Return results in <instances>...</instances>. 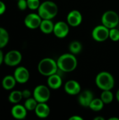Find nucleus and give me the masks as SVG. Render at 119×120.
Wrapping results in <instances>:
<instances>
[{"label": "nucleus", "mask_w": 119, "mask_h": 120, "mask_svg": "<svg viewBox=\"0 0 119 120\" xmlns=\"http://www.w3.org/2000/svg\"><path fill=\"white\" fill-rule=\"evenodd\" d=\"M77 59L74 54L72 53L61 55L57 60L58 69L65 72L74 71L77 67Z\"/></svg>", "instance_id": "f257e3e1"}, {"label": "nucleus", "mask_w": 119, "mask_h": 120, "mask_svg": "<svg viewBox=\"0 0 119 120\" xmlns=\"http://www.w3.org/2000/svg\"><path fill=\"white\" fill-rule=\"evenodd\" d=\"M58 13V7L57 4L52 1H45L42 2L38 8V14L42 19L51 20L57 15Z\"/></svg>", "instance_id": "f03ea898"}, {"label": "nucleus", "mask_w": 119, "mask_h": 120, "mask_svg": "<svg viewBox=\"0 0 119 120\" xmlns=\"http://www.w3.org/2000/svg\"><path fill=\"white\" fill-rule=\"evenodd\" d=\"M58 67L57 62L50 58H45L40 60L38 64L39 72L46 77H49L57 73Z\"/></svg>", "instance_id": "7ed1b4c3"}, {"label": "nucleus", "mask_w": 119, "mask_h": 120, "mask_svg": "<svg viewBox=\"0 0 119 120\" xmlns=\"http://www.w3.org/2000/svg\"><path fill=\"white\" fill-rule=\"evenodd\" d=\"M95 84L99 89L102 91L112 90L115 84L113 75L108 72H100L95 78Z\"/></svg>", "instance_id": "20e7f679"}, {"label": "nucleus", "mask_w": 119, "mask_h": 120, "mask_svg": "<svg viewBox=\"0 0 119 120\" xmlns=\"http://www.w3.org/2000/svg\"><path fill=\"white\" fill-rule=\"evenodd\" d=\"M102 23L109 29L116 27L119 23V14L114 11H107L102 16Z\"/></svg>", "instance_id": "39448f33"}, {"label": "nucleus", "mask_w": 119, "mask_h": 120, "mask_svg": "<svg viewBox=\"0 0 119 120\" xmlns=\"http://www.w3.org/2000/svg\"><path fill=\"white\" fill-rule=\"evenodd\" d=\"M33 97L38 103H46L50 97V91L46 85H38L33 91Z\"/></svg>", "instance_id": "423d86ee"}, {"label": "nucleus", "mask_w": 119, "mask_h": 120, "mask_svg": "<svg viewBox=\"0 0 119 120\" xmlns=\"http://www.w3.org/2000/svg\"><path fill=\"white\" fill-rule=\"evenodd\" d=\"M22 59L21 53L18 50H11L4 55V63L9 67H15L18 65Z\"/></svg>", "instance_id": "0eeeda50"}, {"label": "nucleus", "mask_w": 119, "mask_h": 120, "mask_svg": "<svg viewBox=\"0 0 119 120\" xmlns=\"http://www.w3.org/2000/svg\"><path fill=\"white\" fill-rule=\"evenodd\" d=\"M92 37L96 41H105L109 38V29L104 25H97L93 30Z\"/></svg>", "instance_id": "6e6552de"}, {"label": "nucleus", "mask_w": 119, "mask_h": 120, "mask_svg": "<svg viewBox=\"0 0 119 120\" xmlns=\"http://www.w3.org/2000/svg\"><path fill=\"white\" fill-rule=\"evenodd\" d=\"M42 18L38 13H29L27 15L24 19L25 25L27 28L32 30L39 27Z\"/></svg>", "instance_id": "1a4fd4ad"}, {"label": "nucleus", "mask_w": 119, "mask_h": 120, "mask_svg": "<svg viewBox=\"0 0 119 120\" xmlns=\"http://www.w3.org/2000/svg\"><path fill=\"white\" fill-rule=\"evenodd\" d=\"M69 32V24L64 21H58L54 25L53 33L58 38H65Z\"/></svg>", "instance_id": "9d476101"}, {"label": "nucleus", "mask_w": 119, "mask_h": 120, "mask_svg": "<svg viewBox=\"0 0 119 120\" xmlns=\"http://www.w3.org/2000/svg\"><path fill=\"white\" fill-rule=\"evenodd\" d=\"M13 76L18 83L25 84L28 82L29 79V72L26 68L23 66H20L15 70L13 72Z\"/></svg>", "instance_id": "9b49d317"}, {"label": "nucleus", "mask_w": 119, "mask_h": 120, "mask_svg": "<svg viewBox=\"0 0 119 120\" xmlns=\"http://www.w3.org/2000/svg\"><path fill=\"white\" fill-rule=\"evenodd\" d=\"M82 19L83 18L81 12L77 10L71 11L67 16V23L72 27H77L80 25L82 22Z\"/></svg>", "instance_id": "f8f14e48"}, {"label": "nucleus", "mask_w": 119, "mask_h": 120, "mask_svg": "<svg viewBox=\"0 0 119 120\" xmlns=\"http://www.w3.org/2000/svg\"><path fill=\"white\" fill-rule=\"evenodd\" d=\"M11 113L12 117L16 120H24L27 117V110L24 105L17 103L14 104V105L12 107Z\"/></svg>", "instance_id": "ddd939ff"}, {"label": "nucleus", "mask_w": 119, "mask_h": 120, "mask_svg": "<svg viewBox=\"0 0 119 120\" xmlns=\"http://www.w3.org/2000/svg\"><path fill=\"white\" fill-rule=\"evenodd\" d=\"M65 91L69 95H77L81 92V85L76 80H69L67 82L64 86Z\"/></svg>", "instance_id": "4468645a"}, {"label": "nucleus", "mask_w": 119, "mask_h": 120, "mask_svg": "<svg viewBox=\"0 0 119 120\" xmlns=\"http://www.w3.org/2000/svg\"><path fill=\"white\" fill-rule=\"evenodd\" d=\"M94 98L93 94L90 90H85L79 93L78 97V101L79 104L83 107H89L91 101Z\"/></svg>", "instance_id": "2eb2a0df"}, {"label": "nucleus", "mask_w": 119, "mask_h": 120, "mask_svg": "<svg viewBox=\"0 0 119 120\" xmlns=\"http://www.w3.org/2000/svg\"><path fill=\"white\" fill-rule=\"evenodd\" d=\"M34 112L38 117L43 119L48 117L50 112V109L46 103H39L34 110Z\"/></svg>", "instance_id": "dca6fc26"}, {"label": "nucleus", "mask_w": 119, "mask_h": 120, "mask_svg": "<svg viewBox=\"0 0 119 120\" xmlns=\"http://www.w3.org/2000/svg\"><path fill=\"white\" fill-rule=\"evenodd\" d=\"M48 86L49 88L52 89H58L61 87L62 84V78L60 75H58L57 73L53 74L49 77H48Z\"/></svg>", "instance_id": "f3484780"}, {"label": "nucleus", "mask_w": 119, "mask_h": 120, "mask_svg": "<svg viewBox=\"0 0 119 120\" xmlns=\"http://www.w3.org/2000/svg\"><path fill=\"white\" fill-rule=\"evenodd\" d=\"M16 83L17 82L13 75H6L1 81V86L5 90L9 91L15 87Z\"/></svg>", "instance_id": "a211bd4d"}, {"label": "nucleus", "mask_w": 119, "mask_h": 120, "mask_svg": "<svg viewBox=\"0 0 119 120\" xmlns=\"http://www.w3.org/2000/svg\"><path fill=\"white\" fill-rule=\"evenodd\" d=\"M54 23L51 20L49 19H42L41 25L39 26L40 30L44 34H50L53 32Z\"/></svg>", "instance_id": "6ab92c4d"}, {"label": "nucleus", "mask_w": 119, "mask_h": 120, "mask_svg": "<svg viewBox=\"0 0 119 120\" xmlns=\"http://www.w3.org/2000/svg\"><path fill=\"white\" fill-rule=\"evenodd\" d=\"M9 41V34L8 31L0 27V49L4 48Z\"/></svg>", "instance_id": "aec40b11"}, {"label": "nucleus", "mask_w": 119, "mask_h": 120, "mask_svg": "<svg viewBox=\"0 0 119 120\" xmlns=\"http://www.w3.org/2000/svg\"><path fill=\"white\" fill-rule=\"evenodd\" d=\"M22 98H22V91H18V90H15L10 93L8 99L10 103L13 104H17V103H19Z\"/></svg>", "instance_id": "412c9836"}, {"label": "nucleus", "mask_w": 119, "mask_h": 120, "mask_svg": "<svg viewBox=\"0 0 119 120\" xmlns=\"http://www.w3.org/2000/svg\"><path fill=\"white\" fill-rule=\"evenodd\" d=\"M104 102L102 101L101 98H93V101H91L89 108H90V110L95 111V112H99L100 110H102L104 108Z\"/></svg>", "instance_id": "4be33fe9"}, {"label": "nucleus", "mask_w": 119, "mask_h": 120, "mask_svg": "<svg viewBox=\"0 0 119 120\" xmlns=\"http://www.w3.org/2000/svg\"><path fill=\"white\" fill-rule=\"evenodd\" d=\"M100 98L105 104H109L114 100V94L111 90H105L102 91L100 95Z\"/></svg>", "instance_id": "5701e85b"}, {"label": "nucleus", "mask_w": 119, "mask_h": 120, "mask_svg": "<svg viewBox=\"0 0 119 120\" xmlns=\"http://www.w3.org/2000/svg\"><path fill=\"white\" fill-rule=\"evenodd\" d=\"M69 50L70 53L76 55L79 53L82 50V45L80 41H73L69 44Z\"/></svg>", "instance_id": "b1692460"}, {"label": "nucleus", "mask_w": 119, "mask_h": 120, "mask_svg": "<svg viewBox=\"0 0 119 120\" xmlns=\"http://www.w3.org/2000/svg\"><path fill=\"white\" fill-rule=\"evenodd\" d=\"M38 103H39L34 97L33 98L30 97L29 98L25 99V101L24 103V106L27 110V111H33L35 110Z\"/></svg>", "instance_id": "393cba45"}, {"label": "nucleus", "mask_w": 119, "mask_h": 120, "mask_svg": "<svg viewBox=\"0 0 119 120\" xmlns=\"http://www.w3.org/2000/svg\"><path fill=\"white\" fill-rule=\"evenodd\" d=\"M109 38L113 41H118L119 40V30L116 27L109 29Z\"/></svg>", "instance_id": "a878e982"}, {"label": "nucleus", "mask_w": 119, "mask_h": 120, "mask_svg": "<svg viewBox=\"0 0 119 120\" xmlns=\"http://www.w3.org/2000/svg\"><path fill=\"white\" fill-rule=\"evenodd\" d=\"M27 6L31 10H38L41 3L39 0H27Z\"/></svg>", "instance_id": "bb28decb"}, {"label": "nucleus", "mask_w": 119, "mask_h": 120, "mask_svg": "<svg viewBox=\"0 0 119 120\" xmlns=\"http://www.w3.org/2000/svg\"><path fill=\"white\" fill-rule=\"evenodd\" d=\"M17 6L19 10L20 11H25L26 10L28 6H27V0H18L17 1Z\"/></svg>", "instance_id": "cd10ccee"}, {"label": "nucleus", "mask_w": 119, "mask_h": 120, "mask_svg": "<svg viewBox=\"0 0 119 120\" xmlns=\"http://www.w3.org/2000/svg\"><path fill=\"white\" fill-rule=\"evenodd\" d=\"M22 98L25 99L30 98L32 96V93L29 89H24L23 91H22Z\"/></svg>", "instance_id": "c85d7f7f"}, {"label": "nucleus", "mask_w": 119, "mask_h": 120, "mask_svg": "<svg viewBox=\"0 0 119 120\" xmlns=\"http://www.w3.org/2000/svg\"><path fill=\"white\" fill-rule=\"evenodd\" d=\"M6 9V4H4V1H2L0 0V15H3L5 13Z\"/></svg>", "instance_id": "c756f323"}, {"label": "nucleus", "mask_w": 119, "mask_h": 120, "mask_svg": "<svg viewBox=\"0 0 119 120\" xmlns=\"http://www.w3.org/2000/svg\"><path fill=\"white\" fill-rule=\"evenodd\" d=\"M69 120H83V118L78 115H74L69 118Z\"/></svg>", "instance_id": "7c9ffc66"}, {"label": "nucleus", "mask_w": 119, "mask_h": 120, "mask_svg": "<svg viewBox=\"0 0 119 120\" xmlns=\"http://www.w3.org/2000/svg\"><path fill=\"white\" fill-rule=\"evenodd\" d=\"M4 53H3L1 49H0V66H1V64L4 63Z\"/></svg>", "instance_id": "2f4dec72"}, {"label": "nucleus", "mask_w": 119, "mask_h": 120, "mask_svg": "<svg viewBox=\"0 0 119 120\" xmlns=\"http://www.w3.org/2000/svg\"><path fill=\"white\" fill-rule=\"evenodd\" d=\"M95 120H105V118L102 117H96L94 118Z\"/></svg>", "instance_id": "473e14b6"}, {"label": "nucleus", "mask_w": 119, "mask_h": 120, "mask_svg": "<svg viewBox=\"0 0 119 120\" xmlns=\"http://www.w3.org/2000/svg\"><path fill=\"white\" fill-rule=\"evenodd\" d=\"M116 100L119 103V89L116 92Z\"/></svg>", "instance_id": "72a5a7b5"}, {"label": "nucleus", "mask_w": 119, "mask_h": 120, "mask_svg": "<svg viewBox=\"0 0 119 120\" xmlns=\"http://www.w3.org/2000/svg\"><path fill=\"white\" fill-rule=\"evenodd\" d=\"M109 120H119V118H118V117H111L109 119Z\"/></svg>", "instance_id": "f704fd0d"}, {"label": "nucleus", "mask_w": 119, "mask_h": 120, "mask_svg": "<svg viewBox=\"0 0 119 120\" xmlns=\"http://www.w3.org/2000/svg\"><path fill=\"white\" fill-rule=\"evenodd\" d=\"M16 1H18V0H16Z\"/></svg>", "instance_id": "c9c22d12"}]
</instances>
